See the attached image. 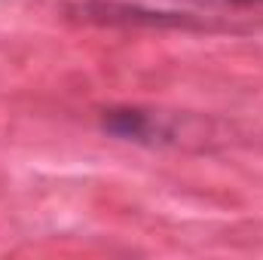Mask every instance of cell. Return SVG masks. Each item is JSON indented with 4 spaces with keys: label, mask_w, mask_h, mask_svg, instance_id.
Returning <instances> with one entry per match:
<instances>
[{
    "label": "cell",
    "mask_w": 263,
    "mask_h": 260,
    "mask_svg": "<svg viewBox=\"0 0 263 260\" xmlns=\"http://www.w3.org/2000/svg\"><path fill=\"white\" fill-rule=\"evenodd\" d=\"M67 12H73V18H83L92 25H144V28H190V31L214 28L190 12H159V9L117 3V0H86V3L70 6Z\"/></svg>",
    "instance_id": "1"
},
{
    "label": "cell",
    "mask_w": 263,
    "mask_h": 260,
    "mask_svg": "<svg viewBox=\"0 0 263 260\" xmlns=\"http://www.w3.org/2000/svg\"><path fill=\"white\" fill-rule=\"evenodd\" d=\"M196 6H230V9H251V6H263V0H187Z\"/></svg>",
    "instance_id": "3"
},
{
    "label": "cell",
    "mask_w": 263,
    "mask_h": 260,
    "mask_svg": "<svg viewBox=\"0 0 263 260\" xmlns=\"http://www.w3.org/2000/svg\"><path fill=\"white\" fill-rule=\"evenodd\" d=\"M101 129L120 141H132V144H165L175 135L172 129L150 110L141 107H110L101 114Z\"/></svg>",
    "instance_id": "2"
}]
</instances>
